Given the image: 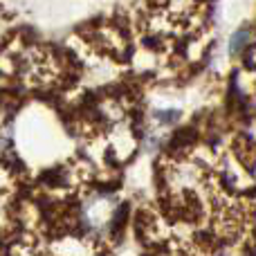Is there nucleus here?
Segmentation results:
<instances>
[{
	"mask_svg": "<svg viewBox=\"0 0 256 256\" xmlns=\"http://www.w3.org/2000/svg\"><path fill=\"white\" fill-rule=\"evenodd\" d=\"M245 38H248V32H238V34H236L234 38H232V48H230V50H232V54H238V52H240V48L245 45V43H243Z\"/></svg>",
	"mask_w": 256,
	"mask_h": 256,
	"instance_id": "nucleus-1",
	"label": "nucleus"
}]
</instances>
